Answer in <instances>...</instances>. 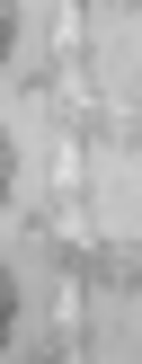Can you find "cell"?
<instances>
[{
    "mask_svg": "<svg viewBox=\"0 0 142 364\" xmlns=\"http://www.w3.org/2000/svg\"><path fill=\"white\" fill-rule=\"evenodd\" d=\"M89 213H98L106 267L133 276V249H142V151H133V124H89Z\"/></svg>",
    "mask_w": 142,
    "mask_h": 364,
    "instance_id": "cell-1",
    "label": "cell"
},
{
    "mask_svg": "<svg viewBox=\"0 0 142 364\" xmlns=\"http://www.w3.org/2000/svg\"><path fill=\"white\" fill-rule=\"evenodd\" d=\"M45 231H53V240H62L80 267H106V249H98V213H89V124H80V116H62V124H53Z\"/></svg>",
    "mask_w": 142,
    "mask_h": 364,
    "instance_id": "cell-2",
    "label": "cell"
},
{
    "mask_svg": "<svg viewBox=\"0 0 142 364\" xmlns=\"http://www.w3.org/2000/svg\"><path fill=\"white\" fill-rule=\"evenodd\" d=\"M133 71H142V18H133V0H89V80H98V124H133Z\"/></svg>",
    "mask_w": 142,
    "mask_h": 364,
    "instance_id": "cell-3",
    "label": "cell"
},
{
    "mask_svg": "<svg viewBox=\"0 0 142 364\" xmlns=\"http://www.w3.org/2000/svg\"><path fill=\"white\" fill-rule=\"evenodd\" d=\"M53 107L45 80H9V213H45V169H53Z\"/></svg>",
    "mask_w": 142,
    "mask_h": 364,
    "instance_id": "cell-4",
    "label": "cell"
},
{
    "mask_svg": "<svg viewBox=\"0 0 142 364\" xmlns=\"http://www.w3.org/2000/svg\"><path fill=\"white\" fill-rule=\"evenodd\" d=\"M133 276L124 267H106V276H89V364H133Z\"/></svg>",
    "mask_w": 142,
    "mask_h": 364,
    "instance_id": "cell-5",
    "label": "cell"
},
{
    "mask_svg": "<svg viewBox=\"0 0 142 364\" xmlns=\"http://www.w3.org/2000/svg\"><path fill=\"white\" fill-rule=\"evenodd\" d=\"M9 364H36V355H9Z\"/></svg>",
    "mask_w": 142,
    "mask_h": 364,
    "instance_id": "cell-6",
    "label": "cell"
}]
</instances>
